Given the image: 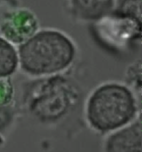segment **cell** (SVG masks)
<instances>
[{"mask_svg": "<svg viewBox=\"0 0 142 152\" xmlns=\"http://www.w3.org/2000/svg\"><path fill=\"white\" fill-rule=\"evenodd\" d=\"M136 111L135 99L125 87L108 84L98 88L90 98L88 118L96 129L107 132L132 120Z\"/></svg>", "mask_w": 142, "mask_h": 152, "instance_id": "7a4b0ae2", "label": "cell"}, {"mask_svg": "<svg viewBox=\"0 0 142 152\" xmlns=\"http://www.w3.org/2000/svg\"><path fill=\"white\" fill-rule=\"evenodd\" d=\"M13 94V88L10 81L0 79V106L6 104L10 101Z\"/></svg>", "mask_w": 142, "mask_h": 152, "instance_id": "ba28073f", "label": "cell"}, {"mask_svg": "<svg viewBox=\"0 0 142 152\" xmlns=\"http://www.w3.org/2000/svg\"><path fill=\"white\" fill-rule=\"evenodd\" d=\"M19 0H0V6L7 4V5L15 7L18 4Z\"/></svg>", "mask_w": 142, "mask_h": 152, "instance_id": "9c48e42d", "label": "cell"}, {"mask_svg": "<svg viewBox=\"0 0 142 152\" xmlns=\"http://www.w3.org/2000/svg\"><path fill=\"white\" fill-rule=\"evenodd\" d=\"M71 13L86 21L100 20L112 11L115 0H67Z\"/></svg>", "mask_w": 142, "mask_h": 152, "instance_id": "5b68a950", "label": "cell"}, {"mask_svg": "<svg viewBox=\"0 0 142 152\" xmlns=\"http://www.w3.org/2000/svg\"><path fill=\"white\" fill-rule=\"evenodd\" d=\"M106 152H141L140 122L110 136L106 143Z\"/></svg>", "mask_w": 142, "mask_h": 152, "instance_id": "277c9868", "label": "cell"}, {"mask_svg": "<svg viewBox=\"0 0 142 152\" xmlns=\"http://www.w3.org/2000/svg\"><path fill=\"white\" fill-rule=\"evenodd\" d=\"M18 55L13 46L0 37V79L13 74L18 66Z\"/></svg>", "mask_w": 142, "mask_h": 152, "instance_id": "8992f818", "label": "cell"}, {"mask_svg": "<svg viewBox=\"0 0 142 152\" xmlns=\"http://www.w3.org/2000/svg\"><path fill=\"white\" fill-rule=\"evenodd\" d=\"M115 13L141 24V0H121Z\"/></svg>", "mask_w": 142, "mask_h": 152, "instance_id": "52a82bcc", "label": "cell"}, {"mask_svg": "<svg viewBox=\"0 0 142 152\" xmlns=\"http://www.w3.org/2000/svg\"><path fill=\"white\" fill-rule=\"evenodd\" d=\"M38 28L34 14L26 9H18L4 13L0 23V30L7 41L25 42L33 36Z\"/></svg>", "mask_w": 142, "mask_h": 152, "instance_id": "3957f363", "label": "cell"}, {"mask_svg": "<svg viewBox=\"0 0 142 152\" xmlns=\"http://www.w3.org/2000/svg\"><path fill=\"white\" fill-rule=\"evenodd\" d=\"M75 54L73 43L60 32L44 30L19 47L21 69L32 75L58 72L71 64Z\"/></svg>", "mask_w": 142, "mask_h": 152, "instance_id": "6da1fadb", "label": "cell"}]
</instances>
